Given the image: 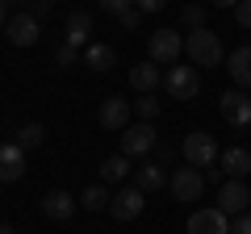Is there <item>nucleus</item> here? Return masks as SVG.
Listing matches in <instances>:
<instances>
[{
	"instance_id": "f704fd0d",
	"label": "nucleus",
	"mask_w": 251,
	"mask_h": 234,
	"mask_svg": "<svg viewBox=\"0 0 251 234\" xmlns=\"http://www.w3.org/2000/svg\"><path fill=\"white\" fill-rule=\"evenodd\" d=\"M0 234H17V230H13V226H9V222H0Z\"/></svg>"
},
{
	"instance_id": "0eeeda50",
	"label": "nucleus",
	"mask_w": 251,
	"mask_h": 234,
	"mask_svg": "<svg viewBox=\"0 0 251 234\" xmlns=\"http://www.w3.org/2000/svg\"><path fill=\"white\" fill-rule=\"evenodd\" d=\"M155 151V126L151 121H138V126H126L122 130V155H151Z\"/></svg>"
},
{
	"instance_id": "5701e85b",
	"label": "nucleus",
	"mask_w": 251,
	"mask_h": 234,
	"mask_svg": "<svg viewBox=\"0 0 251 234\" xmlns=\"http://www.w3.org/2000/svg\"><path fill=\"white\" fill-rule=\"evenodd\" d=\"M109 201H113V197H109L105 184H92V188H84V192H80V205H84V209H92V213H97V209H105Z\"/></svg>"
},
{
	"instance_id": "ddd939ff",
	"label": "nucleus",
	"mask_w": 251,
	"mask_h": 234,
	"mask_svg": "<svg viewBox=\"0 0 251 234\" xmlns=\"http://www.w3.org/2000/svg\"><path fill=\"white\" fill-rule=\"evenodd\" d=\"M25 176V151L17 142H4L0 146V184H13Z\"/></svg>"
},
{
	"instance_id": "7ed1b4c3",
	"label": "nucleus",
	"mask_w": 251,
	"mask_h": 234,
	"mask_svg": "<svg viewBox=\"0 0 251 234\" xmlns=\"http://www.w3.org/2000/svg\"><path fill=\"white\" fill-rule=\"evenodd\" d=\"M147 54H151V63H168L176 67L180 54H184V38L176 34V29H155L151 42H147Z\"/></svg>"
},
{
	"instance_id": "423d86ee",
	"label": "nucleus",
	"mask_w": 251,
	"mask_h": 234,
	"mask_svg": "<svg viewBox=\"0 0 251 234\" xmlns=\"http://www.w3.org/2000/svg\"><path fill=\"white\" fill-rule=\"evenodd\" d=\"M218 109H222V117L230 121V126H251V96L243 88H230V92H222L218 96Z\"/></svg>"
},
{
	"instance_id": "1a4fd4ad",
	"label": "nucleus",
	"mask_w": 251,
	"mask_h": 234,
	"mask_svg": "<svg viewBox=\"0 0 251 234\" xmlns=\"http://www.w3.org/2000/svg\"><path fill=\"white\" fill-rule=\"evenodd\" d=\"M247 201H251V192H247V184H243V180H226L222 188H218V209H222L226 217L247 213Z\"/></svg>"
},
{
	"instance_id": "7c9ffc66",
	"label": "nucleus",
	"mask_w": 251,
	"mask_h": 234,
	"mask_svg": "<svg viewBox=\"0 0 251 234\" xmlns=\"http://www.w3.org/2000/svg\"><path fill=\"white\" fill-rule=\"evenodd\" d=\"M117 21H122L126 29H134L138 21H143V13H138V9H126V13H122V17H117Z\"/></svg>"
},
{
	"instance_id": "4468645a",
	"label": "nucleus",
	"mask_w": 251,
	"mask_h": 234,
	"mask_svg": "<svg viewBox=\"0 0 251 234\" xmlns=\"http://www.w3.org/2000/svg\"><path fill=\"white\" fill-rule=\"evenodd\" d=\"M226 71H230L234 88H243V92L251 88V46H239V50L226 54Z\"/></svg>"
},
{
	"instance_id": "c756f323",
	"label": "nucleus",
	"mask_w": 251,
	"mask_h": 234,
	"mask_svg": "<svg viewBox=\"0 0 251 234\" xmlns=\"http://www.w3.org/2000/svg\"><path fill=\"white\" fill-rule=\"evenodd\" d=\"M230 234H251V213H239L230 222Z\"/></svg>"
},
{
	"instance_id": "393cba45",
	"label": "nucleus",
	"mask_w": 251,
	"mask_h": 234,
	"mask_svg": "<svg viewBox=\"0 0 251 234\" xmlns=\"http://www.w3.org/2000/svg\"><path fill=\"white\" fill-rule=\"evenodd\" d=\"M180 21H184L188 29H201V21H205V4H184V9H180Z\"/></svg>"
},
{
	"instance_id": "473e14b6",
	"label": "nucleus",
	"mask_w": 251,
	"mask_h": 234,
	"mask_svg": "<svg viewBox=\"0 0 251 234\" xmlns=\"http://www.w3.org/2000/svg\"><path fill=\"white\" fill-rule=\"evenodd\" d=\"M214 9H239V0H209Z\"/></svg>"
},
{
	"instance_id": "dca6fc26",
	"label": "nucleus",
	"mask_w": 251,
	"mask_h": 234,
	"mask_svg": "<svg viewBox=\"0 0 251 234\" xmlns=\"http://www.w3.org/2000/svg\"><path fill=\"white\" fill-rule=\"evenodd\" d=\"M130 84H134L138 92H155L163 84V71H159V63H151V59H147V63H138V67H130Z\"/></svg>"
},
{
	"instance_id": "a878e982",
	"label": "nucleus",
	"mask_w": 251,
	"mask_h": 234,
	"mask_svg": "<svg viewBox=\"0 0 251 234\" xmlns=\"http://www.w3.org/2000/svg\"><path fill=\"white\" fill-rule=\"evenodd\" d=\"M100 13H113V17H122L126 9H134V0H97Z\"/></svg>"
},
{
	"instance_id": "bb28decb",
	"label": "nucleus",
	"mask_w": 251,
	"mask_h": 234,
	"mask_svg": "<svg viewBox=\"0 0 251 234\" xmlns=\"http://www.w3.org/2000/svg\"><path fill=\"white\" fill-rule=\"evenodd\" d=\"M54 63H59V67H72V63H75V46H67V42H63L59 50H54Z\"/></svg>"
},
{
	"instance_id": "9b49d317",
	"label": "nucleus",
	"mask_w": 251,
	"mask_h": 234,
	"mask_svg": "<svg viewBox=\"0 0 251 234\" xmlns=\"http://www.w3.org/2000/svg\"><path fill=\"white\" fill-rule=\"evenodd\" d=\"M188 234H230V217L222 209H197V213L188 217Z\"/></svg>"
},
{
	"instance_id": "2f4dec72",
	"label": "nucleus",
	"mask_w": 251,
	"mask_h": 234,
	"mask_svg": "<svg viewBox=\"0 0 251 234\" xmlns=\"http://www.w3.org/2000/svg\"><path fill=\"white\" fill-rule=\"evenodd\" d=\"M29 13H34L38 21H42V17H50V0H34V4H29Z\"/></svg>"
},
{
	"instance_id": "c9c22d12",
	"label": "nucleus",
	"mask_w": 251,
	"mask_h": 234,
	"mask_svg": "<svg viewBox=\"0 0 251 234\" xmlns=\"http://www.w3.org/2000/svg\"><path fill=\"white\" fill-rule=\"evenodd\" d=\"M17 4H34V0H17Z\"/></svg>"
},
{
	"instance_id": "f257e3e1",
	"label": "nucleus",
	"mask_w": 251,
	"mask_h": 234,
	"mask_svg": "<svg viewBox=\"0 0 251 234\" xmlns=\"http://www.w3.org/2000/svg\"><path fill=\"white\" fill-rule=\"evenodd\" d=\"M184 54L193 59V67H218L226 59L222 54V42H218V34L214 29H188V38H184Z\"/></svg>"
},
{
	"instance_id": "6e6552de",
	"label": "nucleus",
	"mask_w": 251,
	"mask_h": 234,
	"mask_svg": "<svg viewBox=\"0 0 251 234\" xmlns=\"http://www.w3.org/2000/svg\"><path fill=\"white\" fill-rule=\"evenodd\" d=\"M143 205H147V192L130 184V188L113 192V201H109V213H113L117 222H134V217L143 213Z\"/></svg>"
},
{
	"instance_id": "f3484780",
	"label": "nucleus",
	"mask_w": 251,
	"mask_h": 234,
	"mask_svg": "<svg viewBox=\"0 0 251 234\" xmlns=\"http://www.w3.org/2000/svg\"><path fill=\"white\" fill-rule=\"evenodd\" d=\"M218 163H222V171L230 176V180H243V176L251 171V151L247 146H230V151H222Z\"/></svg>"
},
{
	"instance_id": "9d476101",
	"label": "nucleus",
	"mask_w": 251,
	"mask_h": 234,
	"mask_svg": "<svg viewBox=\"0 0 251 234\" xmlns=\"http://www.w3.org/2000/svg\"><path fill=\"white\" fill-rule=\"evenodd\" d=\"M4 34H9V42H13V46H34V42H38V34H42V21H38L34 13H17V17H9Z\"/></svg>"
},
{
	"instance_id": "f03ea898",
	"label": "nucleus",
	"mask_w": 251,
	"mask_h": 234,
	"mask_svg": "<svg viewBox=\"0 0 251 234\" xmlns=\"http://www.w3.org/2000/svg\"><path fill=\"white\" fill-rule=\"evenodd\" d=\"M184 159H188V167H214L222 155H218V142H214V134H205V130H193V134L184 138Z\"/></svg>"
},
{
	"instance_id": "2eb2a0df",
	"label": "nucleus",
	"mask_w": 251,
	"mask_h": 234,
	"mask_svg": "<svg viewBox=\"0 0 251 234\" xmlns=\"http://www.w3.org/2000/svg\"><path fill=\"white\" fill-rule=\"evenodd\" d=\"M42 213L50 217V222H67V217L75 213V197H72V192H63V188L46 192V197H42Z\"/></svg>"
},
{
	"instance_id": "c85d7f7f",
	"label": "nucleus",
	"mask_w": 251,
	"mask_h": 234,
	"mask_svg": "<svg viewBox=\"0 0 251 234\" xmlns=\"http://www.w3.org/2000/svg\"><path fill=\"white\" fill-rule=\"evenodd\" d=\"M134 9L138 13H163V9H168V0H134Z\"/></svg>"
},
{
	"instance_id": "b1692460",
	"label": "nucleus",
	"mask_w": 251,
	"mask_h": 234,
	"mask_svg": "<svg viewBox=\"0 0 251 234\" xmlns=\"http://www.w3.org/2000/svg\"><path fill=\"white\" fill-rule=\"evenodd\" d=\"M134 113H138V121H155V117H159V100L147 92V96L134 100Z\"/></svg>"
},
{
	"instance_id": "f8f14e48",
	"label": "nucleus",
	"mask_w": 251,
	"mask_h": 234,
	"mask_svg": "<svg viewBox=\"0 0 251 234\" xmlns=\"http://www.w3.org/2000/svg\"><path fill=\"white\" fill-rule=\"evenodd\" d=\"M130 113H134V105L130 100H122V96H109V100H100V113H97V121L105 130H126L130 126Z\"/></svg>"
},
{
	"instance_id": "39448f33",
	"label": "nucleus",
	"mask_w": 251,
	"mask_h": 234,
	"mask_svg": "<svg viewBox=\"0 0 251 234\" xmlns=\"http://www.w3.org/2000/svg\"><path fill=\"white\" fill-rule=\"evenodd\" d=\"M168 188L176 192V201H201V192H205V171L201 167H176Z\"/></svg>"
},
{
	"instance_id": "4be33fe9",
	"label": "nucleus",
	"mask_w": 251,
	"mask_h": 234,
	"mask_svg": "<svg viewBox=\"0 0 251 234\" xmlns=\"http://www.w3.org/2000/svg\"><path fill=\"white\" fill-rule=\"evenodd\" d=\"M42 138H46V126H38V121H25V126L17 130V138H13V142H17L21 151H34V146H42Z\"/></svg>"
},
{
	"instance_id": "cd10ccee",
	"label": "nucleus",
	"mask_w": 251,
	"mask_h": 234,
	"mask_svg": "<svg viewBox=\"0 0 251 234\" xmlns=\"http://www.w3.org/2000/svg\"><path fill=\"white\" fill-rule=\"evenodd\" d=\"M234 21L243 29H251V0H239V9H234Z\"/></svg>"
},
{
	"instance_id": "20e7f679",
	"label": "nucleus",
	"mask_w": 251,
	"mask_h": 234,
	"mask_svg": "<svg viewBox=\"0 0 251 234\" xmlns=\"http://www.w3.org/2000/svg\"><path fill=\"white\" fill-rule=\"evenodd\" d=\"M163 88H168L176 100H193V96L201 92V71H197V67L176 63V67H168V71H163Z\"/></svg>"
},
{
	"instance_id": "6ab92c4d",
	"label": "nucleus",
	"mask_w": 251,
	"mask_h": 234,
	"mask_svg": "<svg viewBox=\"0 0 251 234\" xmlns=\"http://www.w3.org/2000/svg\"><path fill=\"white\" fill-rule=\"evenodd\" d=\"M88 29H92V13H84V9H75L72 17H67V46H88Z\"/></svg>"
},
{
	"instance_id": "a211bd4d",
	"label": "nucleus",
	"mask_w": 251,
	"mask_h": 234,
	"mask_svg": "<svg viewBox=\"0 0 251 234\" xmlns=\"http://www.w3.org/2000/svg\"><path fill=\"white\" fill-rule=\"evenodd\" d=\"M117 63V54L109 42H88L84 46V67H92V71H109V67Z\"/></svg>"
},
{
	"instance_id": "aec40b11",
	"label": "nucleus",
	"mask_w": 251,
	"mask_h": 234,
	"mask_svg": "<svg viewBox=\"0 0 251 234\" xmlns=\"http://www.w3.org/2000/svg\"><path fill=\"white\" fill-rule=\"evenodd\" d=\"M134 188H143V192H159V188H168V176H163V167H159V163H143V167L134 171Z\"/></svg>"
},
{
	"instance_id": "72a5a7b5",
	"label": "nucleus",
	"mask_w": 251,
	"mask_h": 234,
	"mask_svg": "<svg viewBox=\"0 0 251 234\" xmlns=\"http://www.w3.org/2000/svg\"><path fill=\"white\" fill-rule=\"evenodd\" d=\"M4 13H9V0H0V29L9 25V17H4Z\"/></svg>"
},
{
	"instance_id": "412c9836",
	"label": "nucleus",
	"mask_w": 251,
	"mask_h": 234,
	"mask_svg": "<svg viewBox=\"0 0 251 234\" xmlns=\"http://www.w3.org/2000/svg\"><path fill=\"white\" fill-rule=\"evenodd\" d=\"M126 176H130V155H113V159L100 163V180L105 184H117V180H126Z\"/></svg>"
}]
</instances>
